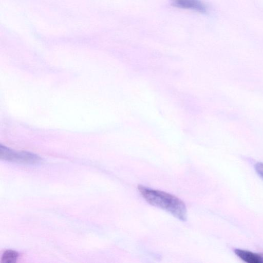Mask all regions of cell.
Masks as SVG:
<instances>
[{"instance_id":"5","label":"cell","mask_w":263,"mask_h":263,"mask_svg":"<svg viewBox=\"0 0 263 263\" xmlns=\"http://www.w3.org/2000/svg\"><path fill=\"white\" fill-rule=\"evenodd\" d=\"M19 254L17 252L12 250H6L2 254L1 262L2 263H14L18 258Z\"/></svg>"},{"instance_id":"2","label":"cell","mask_w":263,"mask_h":263,"mask_svg":"<svg viewBox=\"0 0 263 263\" xmlns=\"http://www.w3.org/2000/svg\"><path fill=\"white\" fill-rule=\"evenodd\" d=\"M0 158L1 160L29 164L37 163L41 160V158L34 154L15 151L2 145H0Z\"/></svg>"},{"instance_id":"3","label":"cell","mask_w":263,"mask_h":263,"mask_svg":"<svg viewBox=\"0 0 263 263\" xmlns=\"http://www.w3.org/2000/svg\"><path fill=\"white\" fill-rule=\"evenodd\" d=\"M173 6L178 8L193 10L200 13L206 12V7L200 0H171Z\"/></svg>"},{"instance_id":"6","label":"cell","mask_w":263,"mask_h":263,"mask_svg":"<svg viewBox=\"0 0 263 263\" xmlns=\"http://www.w3.org/2000/svg\"><path fill=\"white\" fill-rule=\"evenodd\" d=\"M257 173L263 179V163L257 162L255 165Z\"/></svg>"},{"instance_id":"4","label":"cell","mask_w":263,"mask_h":263,"mask_svg":"<svg viewBox=\"0 0 263 263\" xmlns=\"http://www.w3.org/2000/svg\"><path fill=\"white\" fill-rule=\"evenodd\" d=\"M235 254L241 260L248 263H263V253H256L248 250L235 249Z\"/></svg>"},{"instance_id":"1","label":"cell","mask_w":263,"mask_h":263,"mask_svg":"<svg viewBox=\"0 0 263 263\" xmlns=\"http://www.w3.org/2000/svg\"><path fill=\"white\" fill-rule=\"evenodd\" d=\"M138 190L143 198L149 204L168 212L180 220H186L187 211L185 205L178 197L143 185H139Z\"/></svg>"}]
</instances>
